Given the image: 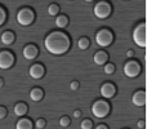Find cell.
<instances>
[{
    "label": "cell",
    "instance_id": "cell-11",
    "mask_svg": "<svg viewBox=\"0 0 147 129\" xmlns=\"http://www.w3.org/2000/svg\"><path fill=\"white\" fill-rule=\"evenodd\" d=\"M115 93H116V88H115L114 84L111 83H105L103 85L101 86V94L102 97H105V98H112V97L115 96Z\"/></svg>",
    "mask_w": 147,
    "mask_h": 129
},
{
    "label": "cell",
    "instance_id": "cell-19",
    "mask_svg": "<svg viewBox=\"0 0 147 129\" xmlns=\"http://www.w3.org/2000/svg\"><path fill=\"white\" fill-rule=\"evenodd\" d=\"M78 47H79V49H81V51L86 49L89 47V39L88 38H80L78 41Z\"/></svg>",
    "mask_w": 147,
    "mask_h": 129
},
{
    "label": "cell",
    "instance_id": "cell-2",
    "mask_svg": "<svg viewBox=\"0 0 147 129\" xmlns=\"http://www.w3.org/2000/svg\"><path fill=\"white\" fill-rule=\"evenodd\" d=\"M16 20H17L18 25L23 26H30L32 25V22L35 21V12H34L31 8H21L20 10L17 12V16H16Z\"/></svg>",
    "mask_w": 147,
    "mask_h": 129
},
{
    "label": "cell",
    "instance_id": "cell-33",
    "mask_svg": "<svg viewBox=\"0 0 147 129\" xmlns=\"http://www.w3.org/2000/svg\"><path fill=\"white\" fill-rule=\"evenodd\" d=\"M84 1H88V3H90V1H93V0H84Z\"/></svg>",
    "mask_w": 147,
    "mask_h": 129
},
{
    "label": "cell",
    "instance_id": "cell-17",
    "mask_svg": "<svg viewBox=\"0 0 147 129\" xmlns=\"http://www.w3.org/2000/svg\"><path fill=\"white\" fill-rule=\"evenodd\" d=\"M44 97V91L41 88H32L30 92V99L34 102L41 101Z\"/></svg>",
    "mask_w": 147,
    "mask_h": 129
},
{
    "label": "cell",
    "instance_id": "cell-16",
    "mask_svg": "<svg viewBox=\"0 0 147 129\" xmlns=\"http://www.w3.org/2000/svg\"><path fill=\"white\" fill-rule=\"evenodd\" d=\"M16 129H34V123L28 118H22L17 122Z\"/></svg>",
    "mask_w": 147,
    "mask_h": 129
},
{
    "label": "cell",
    "instance_id": "cell-8",
    "mask_svg": "<svg viewBox=\"0 0 147 129\" xmlns=\"http://www.w3.org/2000/svg\"><path fill=\"white\" fill-rule=\"evenodd\" d=\"M140 72H141V65L137 61L130 59L124 65V74L128 78H136V76L140 75Z\"/></svg>",
    "mask_w": 147,
    "mask_h": 129
},
{
    "label": "cell",
    "instance_id": "cell-3",
    "mask_svg": "<svg viewBox=\"0 0 147 129\" xmlns=\"http://www.w3.org/2000/svg\"><path fill=\"white\" fill-rule=\"evenodd\" d=\"M92 112H93V115L96 118H98V119H103V118H106L110 112L109 102L103 101V99H98V101H96L93 103V106H92Z\"/></svg>",
    "mask_w": 147,
    "mask_h": 129
},
{
    "label": "cell",
    "instance_id": "cell-30",
    "mask_svg": "<svg viewBox=\"0 0 147 129\" xmlns=\"http://www.w3.org/2000/svg\"><path fill=\"white\" fill-rule=\"evenodd\" d=\"M96 129H109V128H107L105 124H99V125H97V128H96Z\"/></svg>",
    "mask_w": 147,
    "mask_h": 129
},
{
    "label": "cell",
    "instance_id": "cell-31",
    "mask_svg": "<svg viewBox=\"0 0 147 129\" xmlns=\"http://www.w3.org/2000/svg\"><path fill=\"white\" fill-rule=\"evenodd\" d=\"M3 86H4V79L0 78V89H1Z\"/></svg>",
    "mask_w": 147,
    "mask_h": 129
},
{
    "label": "cell",
    "instance_id": "cell-6",
    "mask_svg": "<svg viewBox=\"0 0 147 129\" xmlns=\"http://www.w3.org/2000/svg\"><path fill=\"white\" fill-rule=\"evenodd\" d=\"M111 14V4L107 1H98L94 5V16L99 20H105Z\"/></svg>",
    "mask_w": 147,
    "mask_h": 129
},
{
    "label": "cell",
    "instance_id": "cell-25",
    "mask_svg": "<svg viewBox=\"0 0 147 129\" xmlns=\"http://www.w3.org/2000/svg\"><path fill=\"white\" fill-rule=\"evenodd\" d=\"M45 125H47V122L44 119H38L35 122V127L38 128V129H43V128H45Z\"/></svg>",
    "mask_w": 147,
    "mask_h": 129
},
{
    "label": "cell",
    "instance_id": "cell-14",
    "mask_svg": "<svg viewBox=\"0 0 147 129\" xmlns=\"http://www.w3.org/2000/svg\"><path fill=\"white\" fill-rule=\"evenodd\" d=\"M0 40H1V43L4 44V45H12V44L14 43V40H16V35H14L13 31L7 30V31H4V32L1 34Z\"/></svg>",
    "mask_w": 147,
    "mask_h": 129
},
{
    "label": "cell",
    "instance_id": "cell-15",
    "mask_svg": "<svg viewBox=\"0 0 147 129\" xmlns=\"http://www.w3.org/2000/svg\"><path fill=\"white\" fill-rule=\"evenodd\" d=\"M13 111H14V114L17 115V116L23 118L26 114H27L28 107H27V105H26L25 102H18V103L14 105V109H13Z\"/></svg>",
    "mask_w": 147,
    "mask_h": 129
},
{
    "label": "cell",
    "instance_id": "cell-10",
    "mask_svg": "<svg viewBox=\"0 0 147 129\" xmlns=\"http://www.w3.org/2000/svg\"><path fill=\"white\" fill-rule=\"evenodd\" d=\"M28 74H30V76L34 80H39V79H41L44 76V74H45V67L41 63H34L30 67Z\"/></svg>",
    "mask_w": 147,
    "mask_h": 129
},
{
    "label": "cell",
    "instance_id": "cell-1",
    "mask_svg": "<svg viewBox=\"0 0 147 129\" xmlns=\"http://www.w3.org/2000/svg\"><path fill=\"white\" fill-rule=\"evenodd\" d=\"M44 47L51 54L61 56L70 49L71 40L69 35L63 31H52L44 39Z\"/></svg>",
    "mask_w": 147,
    "mask_h": 129
},
{
    "label": "cell",
    "instance_id": "cell-24",
    "mask_svg": "<svg viewBox=\"0 0 147 129\" xmlns=\"http://www.w3.org/2000/svg\"><path fill=\"white\" fill-rule=\"evenodd\" d=\"M114 71H115V66L112 65V63H109V62H107V63L105 65V72H106L107 75H111V74H114Z\"/></svg>",
    "mask_w": 147,
    "mask_h": 129
},
{
    "label": "cell",
    "instance_id": "cell-18",
    "mask_svg": "<svg viewBox=\"0 0 147 129\" xmlns=\"http://www.w3.org/2000/svg\"><path fill=\"white\" fill-rule=\"evenodd\" d=\"M67 25H69V17L67 16L61 14L56 18V26L58 28H65Z\"/></svg>",
    "mask_w": 147,
    "mask_h": 129
},
{
    "label": "cell",
    "instance_id": "cell-28",
    "mask_svg": "<svg viewBox=\"0 0 147 129\" xmlns=\"http://www.w3.org/2000/svg\"><path fill=\"white\" fill-rule=\"evenodd\" d=\"M80 115H81L80 110H75V111H74V118H80Z\"/></svg>",
    "mask_w": 147,
    "mask_h": 129
},
{
    "label": "cell",
    "instance_id": "cell-21",
    "mask_svg": "<svg viewBox=\"0 0 147 129\" xmlns=\"http://www.w3.org/2000/svg\"><path fill=\"white\" fill-rule=\"evenodd\" d=\"M92 127H93V123H92L90 119H84L80 124L81 129H92Z\"/></svg>",
    "mask_w": 147,
    "mask_h": 129
},
{
    "label": "cell",
    "instance_id": "cell-4",
    "mask_svg": "<svg viewBox=\"0 0 147 129\" xmlns=\"http://www.w3.org/2000/svg\"><path fill=\"white\" fill-rule=\"evenodd\" d=\"M133 40L138 47L145 48L147 45V36H146V23L141 22L133 31Z\"/></svg>",
    "mask_w": 147,
    "mask_h": 129
},
{
    "label": "cell",
    "instance_id": "cell-7",
    "mask_svg": "<svg viewBox=\"0 0 147 129\" xmlns=\"http://www.w3.org/2000/svg\"><path fill=\"white\" fill-rule=\"evenodd\" d=\"M16 62L14 54L10 51H0V70H8L13 67Z\"/></svg>",
    "mask_w": 147,
    "mask_h": 129
},
{
    "label": "cell",
    "instance_id": "cell-26",
    "mask_svg": "<svg viewBox=\"0 0 147 129\" xmlns=\"http://www.w3.org/2000/svg\"><path fill=\"white\" fill-rule=\"evenodd\" d=\"M7 114H8V111H7V107H4V106H0V120L5 119V118H7Z\"/></svg>",
    "mask_w": 147,
    "mask_h": 129
},
{
    "label": "cell",
    "instance_id": "cell-20",
    "mask_svg": "<svg viewBox=\"0 0 147 129\" xmlns=\"http://www.w3.org/2000/svg\"><path fill=\"white\" fill-rule=\"evenodd\" d=\"M59 13V7L58 4H51L48 7V14L49 16H57Z\"/></svg>",
    "mask_w": 147,
    "mask_h": 129
},
{
    "label": "cell",
    "instance_id": "cell-5",
    "mask_svg": "<svg viewBox=\"0 0 147 129\" xmlns=\"http://www.w3.org/2000/svg\"><path fill=\"white\" fill-rule=\"evenodd\" d=\"M114 40V35L109 28H101L99 31H97L96 34V43L99 47L105 48V47H109L110 44Z\"/></svg>",
    "mask_w": 147,
    "mask_h": 129
},
{
    "label": "cell",
    "instance_id": "cell-12",
    "mask_svg": "<svg viewBox=\"0 0 147 129\" xmlns=\"http://www.w3.org/2000/svg\"><path fill=\"white\" fill-rule=\"evenodd\" d=\"M93 61H94V63L98 65V66L106 65L107 61H109V54H107L105 51H98L97 53H94Z\"/></svg>",
    "mask_w": 147,
    "mask_h": 129
},
{
    "label": "cell",
    "instance_id": "cell-27",
    "mask_svg": "<svg viewBox=\"0 0 147 129\" xmlns=\"http://www.w3.org/2000/svg\"><path fill=\"white\" fill-rule=\"evenodd\" d=\"M78 88H79L78 81H71V84H70V89H71V91H76Z\"/></svg>",
    "mask_w": 147,
    "mask_h": 129
},
{
    "label": "cell",
    "instance_id": "cell-29",
    "mask_svg": "<svg viewBox=\"0 0 147 129\" xmlns=\"http://www.w3.org/2000/svg\"><path fill=\"white\" fill-rule=\"evenodd\" d=\"M137 127L138 128H143L145 127V122H143V120H140V122L137 123Z\"/></svg>",
    "mask_w": 147,
    "mask_h": 129
},
{
    "label": "cell",
    "instance_id": "cell-22",
    "mask_svg": "<svg viewBox=\"0 0 147 129\" xmlns=\"http://www.w3.org/2000/svg\"><path fill=\"white\" fill-rule=\"evenodd\" d=\"M5 21H7V12H5V9L0 5V27L5 23Z\"/></svg>",
    "mask_w": 147,
    "mask_h": 129
},
{
    "label": "cell",
    "instance_id": "cell-32",
    "mask_svg": "<svg viewBox=\"0 0 147 129\" xmlns=\"http://www.w3.org/2000/svg\"><path fill=\"white\" fill-rule=\"evenodd\" d=\"M133 54H134V53H133V51H129V52H127V56H128V57H132Z\"/></svg>",
    "mask_w": 147,
    "mask_h": 129
},
{
    "label": "cell",
    "instance_id": "cell-23",
    "mask_svg": "<svg viewBox=\"0 0 147 129\" xmlns=\"http://www.w3.org/2000/svg\"><path fill=\"white\" fill-rule=\"evenodd\" d=\"M70 123H71V120H70V118H69V116H62L61 119H59V125H61L62 128L69 127Z\"/></svg>",
    "mask_w": 147,
    "mask_h": 129
},
{
    "label": "cell",
    "instance_id": "cell-9",
    "mask_svg": "<svg viewBox=\"0 0 147 129\" xmlns=\"http://www.w3.org/2000/svg\"><path fill=\"white\" fill-rule=\"evenodd\" d=\"M22 54H23V57H25L26 59L32 61V59H35L36 57H38L39 49H38V47H36L35 44H27V45L23 48Z\"/></svg>",
    "mask_w": 147,
    "mask_h": 129
},
{
    "label": "cell",
    "instance_id": "cell-13",
    "mask_svg": "<svg viewBox=\"0 0 147 129\" xmlns=\"http://www.w3.org/2000/svg\"><path fill=\"white\" fill-rule=\"evenodd\" d=\"M132 101L136 106H145L146 103V93L145 91H137L132 97Z\"/></svg>",
    "mask_w": 147,
    "mask_h": 129
}]
</instances>
